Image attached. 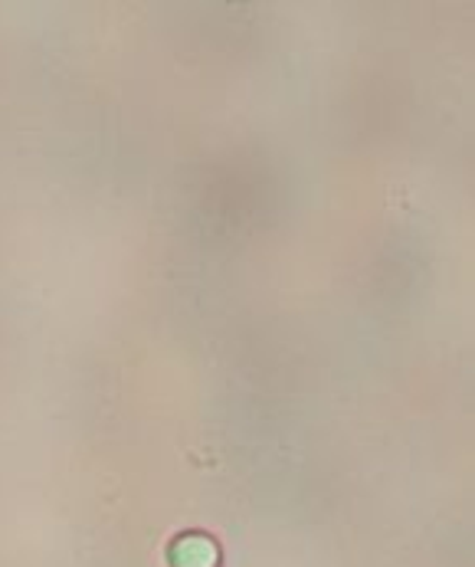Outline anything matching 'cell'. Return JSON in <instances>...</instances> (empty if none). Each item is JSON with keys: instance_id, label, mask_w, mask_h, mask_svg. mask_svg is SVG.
Instances as JSON below:
<instances>
[{"instance_id": "cell-1", "label": "cell", "mask_w": 475, "mask_h": 567, "mask_svg": "<svg viewBox=\"0 0 475 567\" xmlns=\"http://www.w3.org/2000/svg\"><path fill=\"white\" fill-rule=\"evenodd\" d=\"M171 565L174 567H217L220 548L207 535H184L171 545Z\"/></svg>"}]
</instances>
